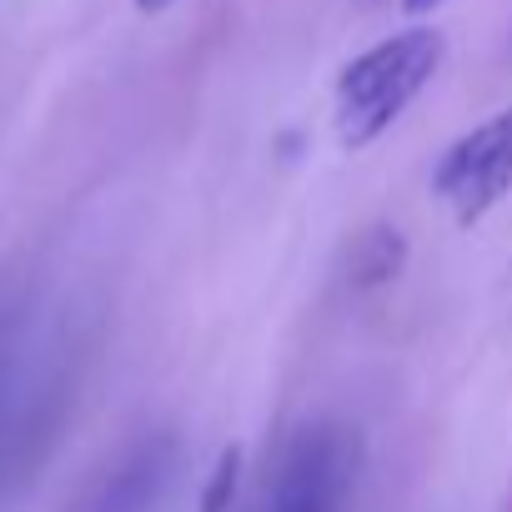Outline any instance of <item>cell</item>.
Instances as JSON below:
<instances>
[{
    "label": "cell",
    "instance_id": "1",
    "mask_svg": "<svg viewBox=\"0 0 512 512\" xmlns=\"http://www.w3.org/2000/svg\"><path fill=\"white\" fill-rule=\"evenodd\" d=\"M442 66V36L427 26L397 31L342 66L337 76V141L347 151L372 146L437 76Z\"/></svg>",
    "mask_w": 512,
    "mask_h": 512
},
{
    "label": "cell",
    "instance_id": "3",
    "mask_svg": "<svg viewBox=\"0 0 512 512\" xmlns=\"http://www.w3.org/2000/svg\"><path fill=\"white\" fill-rule=\"evenodd\" d=\"M352 477H357V437L332 422L307 427L287 447L262 512H342Z\"/></svg>",
    "mask_w": 512,
    "mask_h": 512
},
{
    "label": "cell",
    "instance_id": "4",
    "mask_svg": "<svg viewBox=\"0 0 512 512\" xmlns=\"http://www.w3.org/2000/svg\"><path fill=\"white\" fill-rule=\"evenodd\" d=\"M156 472H161L156 457H136L131 467H121V472L106 482V492H101L86 512H146V502H151V492H156Z\"/></svg>",
    "mask_w": 512,
    "mask_h": 512
},
{
    "label": "cell",
    "instance_id": "5",
    "mask_svg": "<svg viewBox=\"0 0 512 512\" xmlns=\"http://www.w3.org/2000/svg\"><path fill=\"white\" fill-rule=\"evenodd\" d=\"M236 482H241V447H226L206 477V492H201V512H231L236 502Z\"/></svg>",
    "mask_w": 512,
    "mask_h": 512
},
{
    "label": "cell",
    "instance_id": "6",
    "mask_svg": "<svg viewBox=\"0 0 512 512\" xmlns=\"http://www.w3.org/2000/svg\"><path fill=\"white\" fill-rule=\"evenodd\" d=\"M136 6H141V11H166L171 0H136Z\"/></svg>",
    "mask_w": 512,
    "mask_h": 512
},
{
    "label": "cell",
    "instance_id": "2",
    "mask_svg": "<svg viewBox=\"0 0 512 512\" xmlns=\"http://www.w3.org/2000/svg\"><path fill=\"white\" fill-rule=\"evenodd\" d=\"M437 201L452 211L457 226H477L507 191H512V106L457 136L437 171H432Z\"/></svg>",
    "mask_w": 512,
    "mask_h": 512
},
{
    "label": "cell",
    "instance_id": "7",
    "mask_svg": "<svg viewBox=\"0 0 512 512\" xmlns=\"http://www.w3.org/2000/svg\"><path fill=\"white\" fill-rule=\"evenodd\" d=\"M432 6H442V0H407V11H432Z\"/></svg>",
    "mask_w": 512,
    "mask_h": 512
}]
</instances>
